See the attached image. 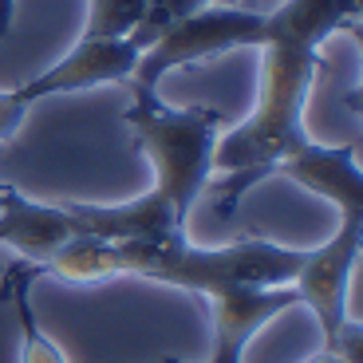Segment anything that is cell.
<instances>
[{
	"label": "cell",
	"instance_id": "1",
	"mask_svg": "<svg viewBox=\"0 0 363 363\" xmlns=\"http://www.w3.org/2000/svg\"><path fill=\"white\" fill-rule=\"evenodd\" d=\"M363 0H284L264 12L257 103L237 127L221 130L213 146V190L218 218H233L257 182L272 178V166L308 143L304 107L320 75V52L336 32L359 28Z\"/></svg>",
	"mask_w": 363,
	"mask_h": 363
},
{
	"label": "cell",
	"instance_id": "2",
	"mask_svg": "<svg viewBox=\"0 0 363 363\" xmlns=\"http://www.w3.org/2000/svg\"><path fill=\"white\" fill-rule=\"evenodd\" d=\"M123 123L146 155L155 182L150 190L123 206L64 201L75 229L103 241H146L166 245L186 237L194 201L213 182V146L221 135V111L213 107H170L158 91L130 87V107Z\"/></svg>",
	"mask_w": 363,
	"mask_h": 363
},
{
	"label": "cell",
	"instance_id": "3",
	"mask_svg": "<svg viewBox=\"0 0 363 363\" xmlns=\"http://www.w3.org/2000/svg\"><path fill=\"white\" fill-rule=\"evenodd\" d=\"M118 277H146V281L170 284L186 292H206L221 284H257V289H281L292 284L304 261V249H289L264 237H245L233 245H194L190 237L146 245V241H115Z\"/></svg>",
	"mask_w": 363,
	"mask_h": 363
},
{
	"label": "cell",
	"instance_id": "4",
	"mask_svg": "<svg viewBox=\"0 0 363 363\" xmlns=\"http://www.w3.org/2000/svg\"><path fill=\"white\" fill-rule=\"evenodd\" d=\"M261 36H264V12L253 9V4H201L198 12L178 20L170 32H162L146 48L127 87L158 91V83L178 67L206 64L213 55L241 52V48H257Z\"/></svg>",
	"mask_w": 363,
	"mask_h": 363
},
{
	"label": "cell",
	"instance_id": "5",
	"mask_svg": "<svg viewBox=\"0 0 363 363\" xmlns=\"http://www.w3.org/2000/svg\"><path fill=\"white\" fill-rule=\"evenodd\" d=\"M359 249H363V209H344L340 213L336 233L324 245L304 249V261L292 289H296L300 304L316 316L324 347L340 336V328L347 324V289L359 269Z\"/></svg>",
	"mask_w": 363,
	"mask_h": 363
},
{
	"label": "cell",
	"instance_id": "6",
	"mask_svg": "<svg viewBox=\"0 0 363 363\" xmlns=\"http://www.w3.org/2000/svg\"><path fill=\"white\" fill-rule=\"evenodd\" d=\"M138 60H143V48L130 36H79V44L64 60H55L36 79L20 83L16 95L36 107L40 99H52V95H75V91L107 87V83H130Z\"/></svg>",
	"mask_w": 363,
	"mask_h": 363
},
{
	"label": "cell",
	"instance_id": "7",
	"mask_svg": "<svg viewBox=\"0 0 363 363\" xmlns=\"http://www.w3.org/2000/svg\"><path fill=\"white\" fill-rule=\"evenodd\" d=\"M209 316H213V347L206 363H241L249 340L284 316L289 308H300V296L292 284L281 289H257V284H221L206 292Z\"/></svg>",
	"mask_w": 363,
	"mask_h": 363
},
{
	"label": "cell",
	"instance_id": "8",
	"mask_svg": "<svg viewBox=\"0 0 363 363\" xmlns=\"http://www.w3.org/2000/svg\"><path fill=\"white\" fill-rule=\"evenodd\" d=\"M272 174L292 178L296 186L312 190L316 198L332 201L340 213L344 209H363V170H359L355 143L324 146L316 138H308L304 146H296L292 155H284L272 166Z\"/></svg>",
	"mask_w": 363,
	"mask_h": 363
},
{
	"label": "cell",
	"instance_id": "9",
	"mask_svg": "<svg viewBox=\"0 0 363 363\" xmlns=\"http://www.w3.org/2000/svg\"><path fill=\"white\" fill-rule=\"evenodd\" d=\"M32 281H36V269L28 261L4 269V284H0V300H12L16 308V324H20V363H67L64 352L55 347V340L48 336L36 320L32 308Z\"/></svg>",
	"mask_w": 363,
	"mask_h": 363
},
{
	"label": "cell",
	"instance_id": "10",
	"mask_svg": "<svg viewBox=\"0 0 363 363\" xmlns=\"http://www.w3.org/2000/svg\"><path fill=\"white\" fill-rule=\"evenodd\" d=\"M146 0H87L83 36H130Z\"/></svg>",
	"mask_w": 363,
	"mask_h": 363
},
{
	"label": "cell",
	"instance_id": "11",
	"mask_svg": "<svg viewBox=\"0 0 363 363\" xmlns=\"http://www.w3.org/2000/svg\"><path fill=\"white\" fill-rule=\"evenodd\" d=\"M206 0H146L143 4V16H138L135 32H130V40H135L138 48H150L162 32H170L178 20H186L190 12H198Z\"/></svg>",
	"mask_w": 363,
	"mask_h": 363
},
{
	"label": "cell",
	"instance_id": "12",
	"mask_svg": "<svg viewBox=\"0 0 363 363\" xmlns=\"http://www.w3.org/2000/svg\"><path fill=\"white\" fill-rule=\"evenodd\" d=\"M28 111H32V103H24L16 91H0V143L16 138V130L24 127Z\"/></svg>",
	"mask_w": 363,
	"mask_h": 363
},
{
	"label": "cell",
	"instance_id": "13",
	"mask_svg": "<svg viewBox=\"0 0 363 363\" xmlns=\"http://www.w3.org/2000/svg\"><path fill=\"white\" fill-rule=\"evenodd\" d=\"M12 20H16V0H0V40L12 32Z\"/></svg>",
	"mask_w": 363,
	"mask_h": 363
},
{
	"label": "cell",
	"instance_id": "14",
	"mask_svg": "<svg viewBox=\"0 0 363 363\" xmlns=\"http://www.w3.org/2000/svg\"><path fill=\"white\" fill-rule=\"evenodd\" d=\"M304 363H344V359H340L336 352H324V347H320V352L312 355V359H304Z\"/></svg>",
	"mask_w": 363,
	"mask_h": 363
},
{
	"label": "cell",
	"instance_id": "15",
	"mask_svg": "<svg viewBox=\"0 0 363 363\" xmlns=\"http://www.w3.org/2000/svg\"><path fill=\"white\" fill-rule=\"evenodd\" d=\"M206 4H253V0H206Z\"/></svg>",
	"mask_w": 363,
	"mask_h": 363
},
{
	"label": "cell",
	"instance_id": "16",
	"mask_svg": "<svg viewBox=\"0 0 363 363\" xmlns=\"http://www.w3.org/2000/svg\"><path fill=\"white\" fill-rule=\"evenodd\" d=\"M162 363H182V359H174V355H166V359Z\"/></svg>",
	"mask_w": 363,
	"mask_h": 363
}]
</instances>
